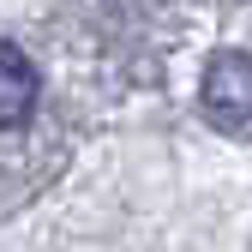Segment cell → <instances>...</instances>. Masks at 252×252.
<instances>
[{
  "mask_svg": "<svg viewBox=\"0 0 252 252\" xmlns=\"http://www.w3.org/2000/svg\"><path fill=\"white\" fill-rule=\"evenodd\" d=\"M36 90H42V78H36V66L24 60V48H18L12 36H0V126H6V132H18V126L30 120Z\"/></svg>",
  "mask_w": 252,
  "mask_h": 252,
  "instance_id": "2",
  "label": "cell"
},
{
  "mask_svg": "<svg viewBox=\"0 0 252 252\" xmlns=\"http://www.w3.org/2000/svg\"><path fill=\"white\" fill-rule=\"evenodd\" d=\"M198 96H204V114H210L216 126L240 132V126L252 120V54H246V48H222V54H210Z\"/></svg>",
  "mask_w": 252,
  "mask_h": 252,
  "instance_id": "1",
  "label": "cell"
}]
</instances>
